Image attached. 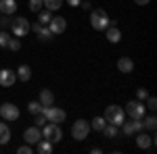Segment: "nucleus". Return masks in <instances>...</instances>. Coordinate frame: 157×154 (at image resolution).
<instances>
[{"instance_id":"28","label":"nucleus","mask_w":157,"mask_h":154,"mask_svg":"<svg viewBox=\"0 0 157 154\" xmlns=\"http://www.w3.org/2000/svg\"><path fill=\"white\" fill-rule=\"evenodd\" d=\"M143 125H145L147 129H151V131H153V129L157 127V119L153 117V115H151V117H147L145 121H143Z\"/></svg>"},{"instance_id":"24","label":"nucleus","mask_w":157,"mask_h":154,"mask_svg":"<svg viewBox=\"0 0 157 154\" xmlns=\"http://www.w3.org/2000/svg\"><path fill=\"white\" fill-rule=\"evenodd\" d=\"M61 4H63V0H44V6H46V11H59Z\"/></svg>"},{"instance_id":"7","label":"nucleus","mask_w":157,"mask_h":154,"mask_svg":"<svg viewBox=\"0 0 157 154\" xmlns=\"http://www.w3.org/2000/svg\"><path fill=\"white\" fill-rule=\"evenodd\" d=\"M126 113L130 119H143L145 117V102L143 100H130L126 104Z\"/></svg>"},{"instance_id":"34","label":"nucleus","mask_w":157,"mask_h":154,"mask_svg":"<svg viewBox=\"0 0 157 154\" xmlns=\"http://www.w3.org/2000/svg\"><path fill=\"white\" fill-rule=\"evenodd\" d=\"M17 152H19V154H32L34 150H32L29 144H25V146H21V148H17Z\"/></svg>"},{"instance_id":"37","label":"nucleus","mask_w":157,"mask_h":154,"mask_svg":"<svg viewBox=\"0 0 157 154\" xmlns=\"http://www.w3.org/2000/svg\"><path fill=\"white\" fill-rule=\"evenodd\" d=\"M134 2H136V4H138V6H147V4H149V2H151V0H134Z\"/></svg>"},{"instance_id":"22","label":"nucleus","mask_w":157,"mask_h":154,"mask_svg":"<svg viewBox=\"0 0 157 154\" xmlns=\"http://www.w3.org/2000/svg\"><path fill=\"white\" fill-rule=\"evenodd\" d=\"M52 36H55V34L50 31L46 25H42V27H40V31H38V40H42V42H48V40H52Z\"/></svg>"},{"instance_id":"16","label":"nucleus","mask_w":157,"mask_h":154,"mask_svg":"<svg viewBox=\"0 0 157 154\" xmlns=\"http://www.w3.org/2000/svg\"><path fill=\"white\" fill-rule=\"evenodd\" d=\"M15 11H17V2L15 0H0V13L13 15Z\"/></svg>"},{"instance_id":"21","label":"nucleus","mask_w":157,"mask_h":154,"mask_svg":"<svg viewBox=\"0 0 157 154\" xmlns=\"http://www.w3.org/2000/svg\"><path fill=\"white\" fill-rule=\"evenodd\" d=\"M52 146H55V144H50L48 140H40L36 150H38L40 154H50V152H52Z\"/></svg>"},{"instance_id":"4","label":"nucleus","mask_w":157,"mask_h":154,"mask_svg":"<svg viewBox=\"0 0 157 154\" xmlns=\"http://www.w3.org/2000/svg\"><path fill=\"white\" fill-rule=\"evenodd\" d=\"M42 138L44 140H48L50 144H59L63 140V131L57 123H48V125H44V131H42Z\"/></svg>"},{"instance_id":"25","label":"nucleus","mask_w":157,"mask_h":154,"mask_svg":"<svg viewBox=\"0 0 157 154\" xmlns=\"http://www.w3.org/2000/svg\"><path fill=\"white\" fill-rule=\"evenodd\" d=\"M42 108H44V106H42L38 100H32V102L27 104V110H29L32 115H38V113H42Z\"/></svg>"},{"instance_id":"29","label":"nucleus","mask_w":157,"mask_h":154,"mask_svg":"<svg viewBox=\"0 0 157 154\" xmlns=\"http://www.w3.org/2000/svg\"><path fill=\"white\" fill-rule=\"evenodd\" d=\"M9 50H13V52H17V50H21V42H19V40H17V38H11V40H9Z\"/></svg>"},{"instance_id":"32","label":"nucleus","mask_w":157,"mask_h":154,"mask_svg":"<svg viewBox=\"0 0 157 154\" xmlns=\"http://www.w3.org/2000/svg\"><path fill=\"white\" fill-rule=\"evenodd\" d=\"M145 108H149V110H155V108H157V100L149 96V98H147V106H145Z\"/></svg>"},{"instance_id":"1","label":"nucleus","mask_w":157,"mask_h":154,"mask_svg":"<svg viewBox=\"0 0 157 154\" xmlns=\"http://www.w3.org/2000/svg\"><path fill=\"white\" fill-rule=\"evenodd\" d=\"M105 121L107 123H111V125H115V127H120L121 123L126 121V110L121 106H117V104H109L107 108H105Z\"/></svg>"},{"instance_id":"9","label":"nucleus","mask_w":157,"mask_h":154,"mask_svg":"<svg viewBox=\"0 0 157 154\" xmlns=\"http://www.w3.org/2000/svg\"><path fill=\"white\" fill-rule=\"evenodd\" d=\"M120 127L124 129V133H126V135H132V133H138V131L145 129V125H143V119H132L130 123H126V121H124Z\"/></svg>"},{"instance_id":"8","label":"nucleus","mask_w":157,"mask_h":154,"mask_svg":"<svg viewBox=\"0 0 157 154\" xmlns=\"http://www.w3.org/2000/svg\"><path fill=\"white\" fill-rule=\"evenodd\" d=\"M0 115H2L4 121H17L19 119V106L13 104V102H4L0 106Z\"/></svg>"},{"instance_id":"2","label":"nucleus","mask_w":157,"mask_h":154,"mask_svg":"<svg viewBox=\"0 0 157 154\" xmlns=\"http://www.w3.org/2000/svg\"><path fill=\"white\" fill-rule=\"evenodd\" d=\"M90 25L97 31H105L109 25H111V21H109L107 13L103 11V9H97V11H90Z\"/></svg>"},{"instance_id":"20","label":"nucleus","mask_w":157,"mask_h":154,"mask_svg":"<svg viewBox=\"0 0 157 154\" xmlns=\"http://www.w3.org/2000/svg\"><path fill=\"white\" fill-rule=\"evenodd\" d=\"M105 125H107L105 117H94L92 121H90V129H94V131H103V129H105Z\"/></svg>"},{"instance_id":"19","label":"nucleus","mask_w":157,"mask_h":154,"mask_svg":"<svg viewBox=\"0 0 157 154\" xmlns=\"http://www.w3.org/2000/svg\"><path fill=\"white\" fill-rule=\"evenodd\" d=\"M9 142H11V129H9L6 123H0V146Z\"/></svg>"},{"instance_id":"36","label":"nucleus","mask_w":157,"mask_h":154,"mask_svg":"<svg viewBox=\"0 0 157 154\" xmlns=\"http://www.w3.org/2000/svg\"><path fill=\"white\" fill-rule=\"evenodd\" d=\"M65 2H67L69 6H80V2H82V0H65Z\"/></svg>"},{"instance_id":"23","label":"nucleus","mask_w":157,"mask_h":154,"mask_svg":"<svg viewBox=\"0 0 157 154\" xmlns=\"http://www.w3.org/2000/svg\"><path fill=\"white\" fill-rule=\"evenodd\" d=\"M50 19H52V13H50V11H40V13H38V23L48 25Z\"/></svg>"},{"instance_id":"17","label":"nucleus","mask_w":157,"mask_h":154,"mask_svg":"<svg viewBox=\"0 0 157 154\" xmlns=\"http://www.w3.org/2000/svg\"><path fill=\"white\" fill-rule=\"evenodd\" d=\"M136 146H138V148H151V146H153V138L138 131V135H136Z\"/></svg>"},{"instance_id":"30","label":"nucleus","mask_w":157,"mask_h":154,"mask_svg":"<svg viewBox=\"0 0 157 154\" xmlns=\"http://www.w3.org/2000/svg\"><path fill=\"white\" fill-rule=\"evenodd\" d=\"M9 40H11V36H9L6 31H0V46L6 48V46H9Z\"/></svg>"},{"instance_id":"18","label":"nucleus","mask_w":157,"mask_h":154,"mask_svg":"<svg viewBox=\"0 0 157 154\" xmlns=\"http://www.w3.org/2000/svg\"><path fill=\"white\" fill-rule=\"evenodd\" d=\"M29 77H32V69H29L27 65H21V67L17 69V79H19V81H29Z\"/></svg>"},{"instance_id":"15","label":"nucleus","mask_w":157,"mask_h":154,"mask_svg":"<svg viewBox=\"0 0 157 154\" xmlns=\"http://www.w3.org/2000/svg\"><path fill=\"white\" fill-rule=\"evenodd\" d=\"M105 31H107V40L111 42V44H117V42L121 40V31L115 27V25H109Z\"/></svg>"},{"instance_id":"12","label":"nucleus","mask_w":157,"mask_h":154,"mask_svg":"<svg viewBox=\"0 0 157 154\" xmlns=\"http://www.w3.org/2000/svg\"><path fill=\"white\" fill-rule=\"evenodd\" d=\"M46 27H48L52 34H63V31H65V27H67V21H65L63 17H52V19H50V23L46 25Z\"/></svg>"},{"instance_id":"11","label":"nucleus","mask_w":157,"mask_h":154,"mask_svg":"<svg viewBox=\"0 0 157 154\" xmlns=\"http://www.w3.org/2000/svg\"><path fill=\"white\" fill-rule=\"evenodd\" d=\"M15 81H17V73L15 71H11V69H2L0 71V85L2 88H11Z\"/></svg>"},{"instance_id":"13","label":"nucleus","mask_w":157,"mask_h":154,"mask_svg":"<svg viewBox=\"0 0 157 154\" xmlns=\"http://www.w3.org/2000/svg\"><path fill=\"white\" fill-rule=\"evenodd\" d=\"M38 102L42 104V106H52V102H55V94L50 92V90H40V98H38Z\"/></svg>"},{"instance_id":"3","label":"nucleus","mask_w":157,"mask_h":154,"mask_svg":"<svg viewBox=\"0 0 157 154\" xmlns=\"http://www.w3.org/2000/svg\"><path fill=\"white\" fill-rule=\"evenodd\" d=\"M88 133H90V123L84 121V119H78V121L71 125V138L73 140L84 142L86 138H88Z\"/></svg>"},{"instance_id":"5","label":"nucleus","mask_w":157,"mask_h":154,"mask_svg":"<svg viewBox=\"0 0 157 154\" xmlns=\"http://www.w3.org/2000/svg\"><path fill=\"white\" fill-rule=\"evenodd\" d=\"M42 115L46 117L48 123H57V125L63 123L65 117H67V115H65V110H61V108H57V106H44V108H42Z\"/></svg>"},{"instance_id":"35","label":"nucleus","mask_w":157,"mask_h":154,"mask_svg":"<svg viewBox=\"0 0 157 154\" xmlns=\"http://www.w3.org/2000/svg\"><path fill=\"white\" fill-rule=\"evenodd\" d=\"M11 15H6V17H4V19H2V21H0V27H11Z\"/></svg>"},{"instance_id":"14","label":"nucleus","mask_w":157,"mask_h":154,"mask_svg":"<svg viewBox=\"0 0 157 154\" xmlns=\"http://www.w3.org/2000/svg\"><path fill=\"white\" fill-rule=\"evenodd\" d=\"M117 69H120V73H132L134 71V60L128 59V56H121L117 60Z\"/></svg>"},{"instance_id":"6","label":"nucleus","mask_w":157,"mask_h":154,"mask_svg":"<svg viewBox=\"0 0 157 154\" xmlns=\"http://www.w3.org/2000/svg\"><path fill=\"white\" fill-rule=\"evenodd\" d=\"M11 31L15 34V38H23V36H27V34H29V21H27L25 17H17V19H13Z\"/></svg>"},{"instance_id":"26","label":"nucleus","mask_w":157,"mask_h":154,"mask_svg":"<svg viewBox=\"0 0 157 154\" xmlns=\"http://www.w3.org/2000/svg\"><path fill=\"white\" fill-rule=\"evenodd\" d=\"M103 133L111 140V138H115V135H117V127H115V125H111V123H107V125H105V129H103Z\"/></svg>"},{"instance_id":"33","label":"nucleus","mask_w":157,"mask_h":154,"mask_svg":"<svg viewBox=\"0 0 157 154\" xmlns=\"http://www.w3.org/2000/svg\"><path fill=\"white\" fill-rule=\"evenodd\" d=\"M136 98H138V100H143V102H145L147 98H149V92H147L145 88H140V90H138V92H136Z\"/></svg>"},{"instance_id":"31","label":"nucleus","mask_w":157,"mask_h":154,"mask_svg":"<svg viewBox=\"0 0 157 154\" xmlns=\"http://www.w3.org/2000/svg\"><path fill=\"white\" fill-rule=\"evenodd\" d=\"M44 121H46V117L42 115V113H38L36 119H34V123H36V127H44Z\"/></svg>"},{"instance_id":"10","label":"nucleus","mask_w":157,"mask_h":154,"mask_svg":"<svg viewBox=\"0 0 157 154\" xmlns=\"http://www.w3.org/2000/svg\"><path fill=\"white\" fill-rule=\"evenodd\" d=\"M23 140H25V144H38L40 140H42V129L40 127H27V129L23 131Z\"/></svg>"},{"instance_id":"27","label":"nucleus","mask_w":157,"mask_h":154,"mask_svg":"<svg viewBox=\"0 0 157 154\" xmlns=\"http://www.w3.org/2000/svg\"><path fill=\"white\" fill-rule=\"evenodd\" d=\"M29 9L34 13H40L44 9V0H29Z\"/></svg>"}]
</instances>
